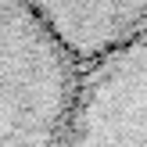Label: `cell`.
Wrapping results in <instances>:
<instances>
[{"label":"cell","mask_w":147,"mask_h":147,"mask_svg":"<svg viewBox=\"0 0 147 147\" xmlns=\"http://www.w3.org/2000/svg\"><path fill=\"white\" fill-rule=\"evenodd\" d=\"M76 61L147 32V0H29Z\"/></svg>","instance_id":"3957f363"},{"label":"cell","mask_w":147,"mask_h":147,"mask_svg":"<svg viewBox=\"0 0 147 147\" xmlns=\"http://www.w3.org/2000/svg\"><path fill=\"white\" fill-rule=\"evenodd\" d=\"M65 133L68 147H147V32L90 61Z\"/></svg>","instance_id":"7a4b0ae2"},{"label":"cell","mask_w":147,"mask_h":147,"mask_svg":"<svg viewBox=\"0 0 147 147\" xmlns=\"http://www.w3.org/2000/svg\"><path fill=\"white\" fill-rule=\"evenodd\" d=\"M76 57L29 0H0V147H54L76 100Z\"/></svg>","instance_id":"6da1fadb"}]
</instances>
